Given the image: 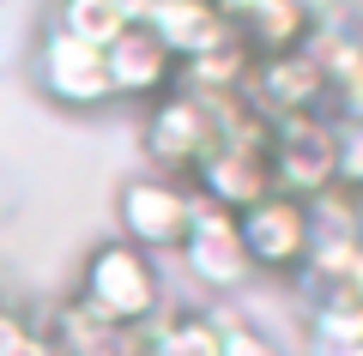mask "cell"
<instances>
[{
    "mask_svg": "<svg viewBox=\"0 0 363 356\" xmlns=\"http://www.w3.org/2000/svg\"><path fill=\"white\" fill-rule=\"evenodd\" d=\"M73 296L104 320V326H145V320L164 308V278H157L152 254H140L133 242L109 236V242H97L85 254Z\"/></svg>",
    "mask_w": 363,
    "mask_h": 356,
    "instance_id": "cell-1",
    "label": "cell"
},
{
    "mask_svg": "<svg viewBox=\"0 0 363 356\" xmlns=\"http://www.w3.org/2000/svg\"><path fill=\"white\" fill-rule=\"evenodd\" d=\"M267 181L272 193L315 205L321 193L339 188V163H333V121L327 115H291L272 121L267 133Z\"/></svg>",
    "mask_w": 363,
    "mask_h": 356,
    "instance_id": "cell-2",
    "label": "cell"
},
{
    "mask_svg": "<svg viewBox=\"0 0 363 356\" xmlns=\"http://www.w3.org/2000/svg\"><path fill=\"white\" fill-rule=\"evenodd\" d=\"M218 145V121H212V103L194 91H164L157 103H145V157H152V176H176L188 181L194 163Z\"/></svg>",
    "mask_w": 363,
    "mask_h": 356,
    "instance_id": "cell-3",
    "label": "cell"
},
{
    "mask_svg": "<svg viewBox=\"0 0 363 356\" xmlns=\"http://www.w3.org/2000/svg\"><path fill=\"white\" fill-rule=\"evenodd\" d=\"M236 229H242V254L255 272H272V278H291V272L309 266L315 248V212L291 193H260L248 212H236Z\"/></svg>",
    "mask_w": 363,
    "mask_h": 356,
    "instance_id": "cell-4",
    "label": "cell"
},
{
    "mask_svg": "<svg viewBox=\"0 0 363 356\" xmlns=\"http://www.w3.org/2000/svg\"><path fill=\"white\" fill-rule=\"evenodd\" d=\"M188 217H194V188L176 176H133L116 193V224L121 242H133L140 254H176L182 236H188Z\"/></svg>",
    "mask_w": 363,
    "mask_h": 356,
    "instance_id": "cell-5",
    "label": "cell"
},
{
    "mask_svg": "<svg viewBox=\"0 0 363 356\" xmlns=\"http://www.w3.org/2000/svg\"><path fill=\"white\" fill-rule=\"evenodd\" d=\"M242 103L260 121H291V115H327V73L315 49H285V54H255L242 79Z\"/></svg>",
    "mask_w": 363,
    "mask_h": 356,
    "instance_id": "cell-6",
    "label": "cell"
},
{
    "mask_svg": "<svg viewBox=\"0 0 363 356\" xmlns=\"http://www.w3.org/2000/svg\"><path fill=\"white\" fill-rule=\"evenodd\" d=\"M37 85L49 103H61V109H109L116 103V91H109V67H104V49H91V42L67 37V30L49 25V37L37 42Z\"/></svg>",
    "mask_w": 363,
    "mask_h": 356,
    "instance_id": "cell-7",
    "label": "cell"
},
{
    "mask_svg": "<svg viewBox=\"0 0 363 356\" xmlns=\"http://www.w3.org/2000/svg\"><path fill=\"white\" fill-rule=\"evenodd\" d=\"M182 266H188V278L200 284V290H242L248 284V254H242V229H236V212H218V205L194 200V217H188V236H182Z\"/></svg>",
    "mask_w": 363,
    "mask_h": 356,
    "instance_id": "cell-8",
    "label": "cell"
},
{
    "mask_svg": "<svg viewBox=\"0 0 363 356\" xmlns=\"http://www.w3.org/2000/svg\"><path fill=\"white\" fill-rule=\"evenodd\" d=\"M104 67H109V91H116V103L121 97H128V103H157L164 91H176V73H182V61L169 54V42L157 37L152 25H140V18L104 49Z\"/></svg>",
    "mask_w": 363,
    "mask_h": 356,
    "instance_id": "cell-9",
    "label": "cell"
},
{
    "mask_svg": "<svg viewBox=\"0 0 363 356\" xmlns=\"http://www.w3.org/2000/svg\"><path fill=\"white\" fill-rule=\"evenodd\" d=\"M188 188H194V200L218 205V212H248L260 193H272V181H267V151H255V145H224V139H218V145L194 163Z\"/></svg>",
    "mask_w": 363,
    "mask_h": 356,
    "instance_id": "cell-10",
    "label": "cell"
},
{
    "mask_svg": "<svg viewBox=\"0 0 363 356\" xmlns=\"http://www.w3.org/2000/svg\"><path fill=\"white\" fill-rule=\"evenodd\" d=\"M140 25H152L157 37L169 42L176 61H200V54L236 42L230 18H224L212 0H145V6H140Z\"/></svg>",
    "mask_w": 363,
    "mask_h": 356,
    "instance_id": "cell-11",
    "label": "cell"
},
{
    "mask_svg": "<svg viewBox=\"0 0 363 356\" xmlns=\"http://www.w3.org/2000/svg\"><path fill=\"white\" fill-rule=\"evenodd\" d=\"M309 49L327 73V103H339V121H357L363 115V30H333V25H315L309 30Z\"/></svg>",
    "mask_w": 363,
    "mask_h": 356,
    "instance_id": "cell-12",
    "label": "cell"
},
{
    "mask_svg": "<svg viewBox=\"0 0 363 356\" xmlns=\"http://www.w3.org/2000/svg\"><path fill=\"white\" fill-rule=\"evenodd\" d=\"M303 356H363V302L351 290H321L303 320Z\"/></svg>",
    "mask_w": 363,
    "mask_h": 356,
    "instance_id": "cell-13",
    "label": "cell"
},
{
    "mask_svg": "<svg viewBox=\"0 0 363 356\" xmlns=\"http://www.w3.org/2000/svg\"><path fill=\"white\" fill-rule=\"evenodd\" d=\"M145 356H218V314L164 302L145 320Z\"/></svg>",
    "mask_w": 363,
    "mask_h": 356,
    "instance_id": "cell-14",
    "label": "cell"
},
{
    "mask_svg": "<svg viewBox=\"0 0 363 356\" xmlns=\"http://www.w3.org/2000/svg\"><path fill=\"white\" fill-rule=\"evenodd\" d=\"M128 25H133L128 0H61V13H55V30L91 42V49H109Z\"/></svg>",
    "mask_w": 363,
    "mask_h": 356,
    "instance_id": "cell-15",
    "label": "cell"
},
{
    "mask_svg": "<svg viewBox=\"0 0 363 356\" xmlns=\"http://www.w3.org/2000/svg\"><path fill=\"white\" fill-rule=\"evenodd\" d=\"M0 356H55V344L43 332V320H30L13 302H0Z\"/></svg>",
    "mask_w": 363,
    "mask_h": 356,
    "instance_id": "cell-16",
    "label": "cell"
},
{
    "mask_svg": "<svg viewBox=\"0 0 363 356\" xmlns=\"http://www.w3.org/2000/svg\"><path fill=\"white\" fill-rule=\"evenodd\" d=\"M218 356H285V344L272 338V332H260L255 320L218 314Z\"/></svg>",
    "mask_w": 363,
    "mask_h": 356,
    "instance_id": "cell-17",
    "label": "cell"
},
{
    "mask_svg": "<svg viewBox=\"0 0 363 356\" xmlns=\"http://www.w3.org/2000/svg\"><path fill=\"white\" fill-rule=\"evenodd\" d=\"M333 163H339V193H363V115L333 121Z\"/></svg>",
    "mask_w": 363,
    "mask_h": 356,
    "instance_id": "cell-18",
    "label": "cell"
},
{
    "mask_svg": "<svg viewBox=\"0 0 363 356\" xmlns=\"http://www.w3.org/2000/svg\"><path fill=\"white\" fill-rule=\"evenodd\" d=\"M339 290H351V296H357V302H363V254H357V266L345 272V284H339Z\"/></svg>",
    "mask_w": 363,
    "mask_h": 356,
    "instance_id": "cell-19",
    "label": "cell"
},
{
    "mask_svg": "<svg viewBox=\"0 0 363 356\" xmlns=\"http://www.w3.org/2000/svg\"><path fill=\"white\" fill-rule=\"evenodd\" d=\"M6 205H13V193H6V181H0V217H6Z\"/></svg>",
    "mask_w": 363,
    "mask_h": 356,
    "instance_id": "cell-20",
    "label": "cell"
},
{
    "mask_svg": "<svg viewBox=\"0 0 363 356\" xmlns=\"http://www.w3.org/2000/svg\"><path fill=\"white\" fill-rule=\"evenodd\" d=\"M128 6H133V18H140V6H145V0H128Z\"/></svg>",
    "mask_w": 363,
    "mask_h": 356,
    "instance_id": "cell-21",
    "label": "cell"
}]
</instances>
